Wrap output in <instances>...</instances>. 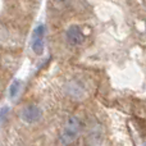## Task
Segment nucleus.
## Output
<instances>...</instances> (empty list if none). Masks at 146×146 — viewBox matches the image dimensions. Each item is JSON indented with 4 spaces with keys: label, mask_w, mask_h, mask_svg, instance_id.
<instances>
[{
    "label": "nucleus",
    "mask_w": 146,
    "mask_h": 146,
    "mask_svg": "<svg viewBox=\"0 0 146 146\" xmlns=\"http://www.w3.org/2000/svg\"><path fill=\"white\" fill-rule=\"evenodd\" d=\"M81 129H82V124H81L80 118L76 115L68 117V119H67L66 124H64L63 129L60 132V136H59L62 146H69L73 142H76V140L81 135Z\"/></svg>",
    "instance_id": "obj_1"
},
{
    "label": "nucleus",
    "mask_w": 146,
    "mask_h": 146,
    "mask_svg": "<svg viewBox=\"0 0 146 146\" xmlns=\"http://www.w3.org/2000/svg\"><path fill=\"white\" fill-rule=\"evenodd\" d=\"M41 115H42V111H41L40 106H37L36 104H30V105L25 106L21 111V119L28 124H33L38 122Z\"/></svg>",
    "instance_id": "obj_2"
},
{
    "label": "nucleus",
    "mask_w": 146,
    "mask_h": 146,
    "mask_svg": "<svg viewBox=\"0 0 146 146\" xmlns=\"http://www.w3.org/2000/svg\"><path fill=\"white\" fill-rule=\"evenodd\" d=\"M66 40L68 42L69 46H81L85 42V35H83L82 30L80 28V26L72 25L67 28L66 31Z\"/></svg>",
    "instance_id": "obj_3"
},
{
    "label": "nucleus",
    "mask_w": 146,
    "mask_h": 146,
    "mask_svg": "<svg viewBox=\"0 0 146 146\" xmlns=\"http://www.w3.org/2000/svg\"><path fill=\"white\" fill-rule=\"evenodd\" d=\"M44 37H45V28L42 25H40L35 30L32 37V50L37 55H41L44 51Z\"/></svg>",
    "instance_id": "obj_4"
},
{
    "label": "nucleus",
    "mask_w": 146,
    "mask_h": 146,
    "mask_svg": "<svg viewBox=\"0 0 146 146\" xmlns=\"http://www.w3.org/2000/svg\"><path fill=\"white\" fill-rule=\"evenodd\" d=\"M66 91L68 92V95L71 98L76 99V100H81L82 98H85V94H86V90L85 87L82 86V83L80 81H69L66 86Z\"/></svg>",
    "instance_id": "obj_5"
},
{
    "label": "nucleus",
    "mask_w": 146,
    "mask_h": 146,
    "mask_svg": "<svg viewBox=\"0 0 146 146\" xmlns=\"http://www.w3.org/2000/svg\"><path fill=\"white\" fill-rule=\"evenodd\" d=\"M72 0H51L53 8L56 10H64L71 5Z\"/></svg>",
    "instance_id": "obj_6"
},
{
    "label": "nucleus",
    "mask_w": 146,
    "mask_h": 146,
    "mask_svg": "<svg viewBox=\"0 0 146 146\" xmlns=\"http://www.w3.org/2000/svg\"><path fill=\"white\" fill-rule=\"evenodd\" d=\"M19 90H21V82L19 81H14L12 85L9 86V98L10 99H15L17 95L19 94Z\"/></svg>",
    "instance_id": "obj_7"
},
{
    "label": "nucleus",
    "mask_w": 146,
    "mask_h": 146,
    "mask_svg": "<svg viewBox=\"0 0 146 146\" xmlns=\"http://www.w3.org/2000/svg\"><path fill=\"white\" fill-rule=\"evenodd\" d=\"M7 111H9V109H8L7 106H4V108L1 109V122H3V123H4L5 117H7Z\"/></svg>",
    "instance_id": "obj_8"
}]
</instances>
